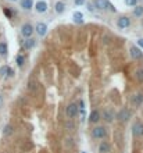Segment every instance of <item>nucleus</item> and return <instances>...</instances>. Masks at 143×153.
Instances as JSON below:
<instances>
[{
	"label": "nucleus",
	"instance_id": "nucleus-1",
	"mask_svg": "<svg viewBox=\"0 0 143 153\" xmlns=\"http://www.w3.org/2000/svg\"><path fill=\"white\" fill-rule=\"evenodd\" d=\"M33 31H35V28H33L31 24H24V25L21 27V33H22V36H25L26 39L32 36Z\"/></svg>",
	"mask_w": 143,
	"mask_h": 153
},
{
	"label": "nucleus",
	"instance_id": "nucleus-2",
	"mask_svg": "<svg viewBox=\"0 0 143 153\" xmlns=\"http://www.w3.org/2000/svg\"><path fill=\"white\" fill-rule=\"evenodd\" d=\"M117 118L122 122H126V121L131 118V111L128 109H121L118 111V114H117Z\"/></svg>",
	"mask_w": 143,
	"mask_h": 153
},
{
	"label": "nucleus",
	"instance_id": "nucleus-3",
	"mask_svg": "<svg viewBox=\"0 0 143 153\" xmlns=\"http://www.w3.org/2000/svg\"><path fill=\"white\" fill-rule=\"evenodd\" d=\"M132 134L136 138H140L143 136V124L142 122H135L132 125Z\"/></svg>",
	"mask_w": 143,
	"mask_h": 153
},
{
	"label": "nucleus",
	"instance_id": "nucleus-4",
	"mask_svg": "<svg viewBox=\"0 0 143 153\" xmlns=\"http://www.w3.org/2000/svg\"><path fill=\"white\" fill-rule=\"evenodd\" d=\"M92 135H93V138H104L107 135V131L104 127H96V128H93Z\"/></svg>",
	"mask_w": 143,
	"mask_h": 153
},
{
	"label": "nucleus",
	"instance_id": "nucleus-5",
	"mask_svg": "<svg viewBox=\"0 0 143 153\" xmlns=\"http://www.w3.org/2000/svg\"><path fill=\"white\" fill-rule=\"evenodd\" d=\"M129 55H131V57H132L133 60H139V59H142V50L139 49V47H136V46H132L131 49H129Z\"/></svg>",
	"mask_w": 143,
	"mask_h": 153
},
{
	"label": "nucleus",
	"instance_id": "nucleus-6",
	"mask_svg": "<svg viewBox=\"0 0 143 153\" xmlns=\"http://www.w3.org/2000/svg\"><path fill=\"white\" fill-rule=\"evenodd\" d=\"M77 114H78V106L77 104H75V103L68 104V107H67V116H68L70 118H74Z\"/></svg>",
	"mask_w": 143,
	"mask_h": 153
},
{
	"label": "nucleus",
	"instance_id": "nucleus-7",
	"mask_svg": "<svg viewBox=\"0 0 143 153\" xmlns=\"http://www.w3.org/2000/svg\"><path fill=\"white\" fill-rule=\"evenodd\" d=\"M35 31L38 32V35H39V36H44V35H46V32H47V25H46L44 22H38V24H36Z\"/></svg>",
	"mask_w": 143,
	"mask_h": 153
},
{
	"label": "nucleus",
	"instance_id": "nucleus-8",
	"mask_svg": "<svg viewBox=\"0 0 143 153\" xmlns=\"http://www.w3.org/2000/svg\"><path fill=\"white\" fill-rule=\"evenodd\" d=\"M131 103H132L133 106L139 107V106L143 103V95L142 93H136V95H133L132 98H131Z\"/></svg>",
	"mask_w": 143,
	"mask_h": 153
},
{
	"label": "nucleus",
	"instance_id": "nucleus-9",
	"mask_svg": "<svg viewBox=\"0 0 143 153\" xmlns=\"http://www.w3.org/2000/svg\"><path fill=\"white\" fill-rule=\"evenodd\" d=\"M117 25H118L120 28H128V27L131 25V20H129L128 17H121V18H118Z\"/></svg>",
	"mask_w": 143,
	"mask_h": 153
},
{
	"label": "nucleus",
	"instance_id": "nucleus-10",
	"mask_svg": "<svg viewBox=\"0 0 143 153\" xmlns=\"http://www.w3.org/2000/svg\"><path fill=\"white\" fill-rule=\"evenodd\" d=\"M109 0H96L95 1V6L99 9V10H106V9H109Z\"/></svg>",
	"mask_w": 143,
	"mask_h": 153
},
{
	"label": "nucleus",
	"instance_id": "nucleus-11",
	"mask_svg": "<svg viewBox=\"0 0 143 153\" xmlns=\"http://www.w3.org/2000/svg\"><path fill=\"white\" fill-rule=\"evenodd\" d=\"M101 116H103V118L107 121V122H111V121L114 120V113H113V110H104Z\"/></svg>",
	"mask_w": 143,
	"mask_h": 153
},
{
	"label": "nucleus",
	"instance_id": "nucleus-12",
	"mask_svg": "<svg viewBox=\"0 0 143 153\" xmlns=\"http://www.w3.org/2000/svg\"><path fill=\"white\" fill-rule=\"evenodd\" d=\"M100 117H101V114H100L97 110H93L92 113H90V116H89V121L90 122H97L100 120Z\"/></svg>",
	"mask_w": 143,
	"mask_h": 153
},
{
	"label": "nucleus",
	"instance_id": "nucleus-13",
	"mask_svg": "<svg viewBox=\"0 0 143 153\" xmlns=\"http://www.w3.org/2000/svg\"><path fill=\"white\" fill-rule=\"evenodd\" d=\"M32 6H33L32 0H21V7L24 10H31Z\"/></svg>",
	"mask_w": 143,
	"mask_h": 153
},
{
	"label": "nucleus",
	"instance_id": "nucleus-14",
	"mask_svg": "<svg viewBox=\"0 0 143 153\" xmlns=\"http://www.w3.org/2000/svg\"><path fill=\"white\" fill-rule=\"evenodd\" d=\"M22 46H24V49H32L33 46H35V41H33L32 38H28V39L24 41Z\"/></svg>",
	"mask_w": 143,
	"mask_h": 153
},
{
	"label": "nucleus",
	"instance_id": "nucleus-15",
	"mask_svg": "<svg viewBox=\"0 0 143 153\" xmlns=\"http://www.w3.org/2000/svg\"><path fill=\"white\" fill-rule=\"evenodd\" d=\"M46 10H47V4H46L44 1L36 3V11H38V13H44Z\"/></svg>",
	"mask_w": 143,
	"mask_h": 153
},
{
	"label": "nucleus",
	"instance_id": "nucleus-16",
	"mask_svg": "<svg viewBox=\"0 0 143 153\" xmlns=\"http://www.w3.org/2000/svg\"><path fill=\"white\" fill-rule=\"evenodd\" d=\"M110 150V145L107 142H101L100 143V146H99V152L100 153H107Z\"/></svg>",
	"mask_w": 143,
	"mask_h": 153
},
{
	"label": "nucleus",
	"instance_id": "nucleus-17",
	"mask_svg": "<svg viewBox=\"0 0 143 153\" xmlns=\"http://www.w3.org/2000/svg\"><path fill=\"white\" fill-rule=\"evenodd\" d=\"M83 15H82V13H79V11H75L74 13V21L75 22H78V24H82L83 22Z\"/></svg>",
	"mask_w": 143,
	"mask_h": 153
},
{
	"label": "nucleus",
	"instance_id": "nucleus-18",
	"mask_svg": "<svg viewBox=\"0 0 143 153\" xmlns=\"http://www.w3.org/2000/svg\"><path fill=\"white\" fill-rule=\"evenodd\" d=\"M64 9H66V4H64L63 1H57V3H56V11H57L58 14H60V13H63Z\"/></svg>",
	"mask_w": 143,
	"mask_h": 153
},
{
	"label": "nucleus",
	"instance_id": "nucleus-19",
	"mask_svg": "<svg viewBox=\"0 0 143 153\" xmlns=\"http://www.w3.org/2000/svg\"><path fill=\"white\" fill-rule=\"evenodd\" d=\"M15 61H17V66H18V67H22V66H24V63H25V56H24V55H18V56H17V59H15Z\"/></svg>",
	"mask_w": 143,
	"mask_h": 153
},
{
	"label": "nucleus",
	"instance_id": "nucleus-20",
	"mask_svg": "<svg viewBox=\"0 0 143 153\" xmlns=\"http://www.w3.org/2000/svg\"><path fill=\"white\" fill-rule=\"evenodd\" d=\"M133 14H135L136 17H142L143 15V7L142 6H135V11H133Z\"/></svg>",
	"mask_w": 143,
	"mask_h": 153
},
{
	"label": "nucleus",
	"instance_id": "nucleus-21",
	"mask_svg": "<svg viewBox=\"0 0 143 153\" xmlns=\"http://www.w3.org/2000/svg\"><path fill=\"white\" fill-rule=\"evenodd\" d=\"M6 53H7V45L3 43V42H0V55L6 56Z\"/></svg>",
	"mask_w": 143,
	"mask_h": 153
},
{
	"label": "nucleus",
	"instance_id": "nucleus-22",
	"mask_svg": "<svg viewBox=\"0 0 143 153\" xmlns=\"http://www.w3.org/2000/svg\"><path fill=\"white\" fill-rule=\"evenodd\" d=\"M11 134H13V127L11 125H6L4 130H3V135L7 136V135H11Z\"/></svg>",
	"mask_w": 143,
	"mask_h": 153
},
{
	"label": "nucleus",
	"instance_id": "nucleus-23",
	"mask_svg": "<svg viewBox=\"0 0 143 153\" xmlns=\"http://www.w3.org/2000/svg\"><path fill=\"white\" fill-rule=\"evenodd\" d=\"M136 78H138L139 82H143V68H139L136 71Z\"/></svg>",
	"mask_w": 143,
	"mask_h": 153
},
{
	"label": "nucleus",
	"instance_id": "nucleus-24",
	"mask_svg": "<svg viewBox=\"0 0 143 153\" xmlns=\"http://www.w3.org/2000/svg\"><path fill=\"white\" fill-rule=\"evenodd\" d=\"M138 3V0H125V4L126 6H131V7H135Z\"/></svg>",
	"mask_w": 143,
	"mask_h": 153
},
{
	"label": "nucleus",
	"instance_id": "nucleus-25",
	"mask_svg": "<svg viewBox=\"0 0 143 153\" xmlns=\"http://www.w3.org/2000/svg\"><path fill=\"white\" fill-rule=\"evenodd\" d=\"M4 14H6L9 18H11V17H13V13H11V10H9V9H4Z\"/></svg>",
	"mask_w": 143,
	"mask_h": 153
},
{
	"label": "nucleus",
	"instance_id": "nucleus-26",
	"mask_svg": "<svg viewBox=\"0 0 143 153\" xmlns=\"http://www.w3.org/2000/svg\"><path fill=\"white\" fill-rule=\"evenodd\" d=\"M85 1H86V0H75V4H77V6H82Z\"/></svg>",
	"mask_w": 143,
	"mask_h": 153
},
{
	"label": "nucleus",
	"instance_id": "nucleus-27",
	"mask_svg": "<svg viewBox=\"0 0 143 153\" xmlns=\"http://www.w3.org/2000/svg\"><path fill=\"white\" fill-rule=\"evenodd\" d=\"M138 46H139L140 49H143V38H142V39H139V41H138Z\"/></svg>",
	"mask_w": 143,
	"mask_h": 153
},
{
	"label": "nucleus",
	"instance_id": "nucleus-28",
	"mask_svg": "<svg viewBox=\"0 0 143 153\" xmlns=\"http://www.w3.org/2000/svg\"><path fill=\"white\" fill-rule=\"evenodd\" d=\"M88 9H89V11H93V10H95V7H93L90 3H88Z\"/></svg>",
	"mask_w": 143,
	"mask_h": 153
},
{
	"label": "nucleus",
	"instance_id": "nucleus-29",
	"mask_svg": "<svg viewBox=\"0 0 143 153\" xmlns=\"http://www.w3.org/2000/svg\"><path fill=\"white\" fill-rule=\"evenodd\" d=\"M1 104H3V98L0 96V106H1Z\"/></svg>",
	"mask_w": 143,
	"mask_h": 153
},
{
	"label": "nucleus",
	"instance_id": "nucleus-30",
	"mask_svg": "<svg viewBox=\"0 0 143 153\" xmlns=\"http://www.w3.org/2000/svg\"><path fill=\"white\" fill-rule=\"evenodd\" d=\"M10 1H17V0H10Z\"/></svg>",
	"mask_w": 143,
	"mask_h": 153
},
{
	"label": "nucleus",
	"instance_id": "nucleus-31",
	"mask_svg": "<svg viewBox=\"0 0 143 153\" xmlns=\"http://www.w3.org/2000/svg\"><path fill=\"white\" fill-rule=\"evenodd\" d=\"M82 153H86V152H82Z\"/></svg>",
	"mask_w": 143,
	"mask_h": 153
}]
</instances>
